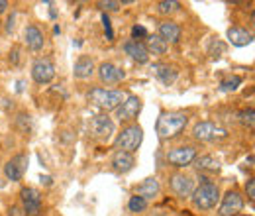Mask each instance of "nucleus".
Returning <instances> with one entry per match:
<instances>
[{
    "label": "nucleus",
    "instance_id": "obj_2",
    "mask_svg": "<svg viewBox=\"0 0 255 216\" xmlns=\"http://www.w3.org/2000/svg\"><path fill=\"white\" fill-rule=\"evenodd\" d=\"M191 199L194 209H198V211H212L220 203V189H218L216 183H212L210 179L202 177L200 185L194 187Z\"/></svg>",
    "mask_w": 255,
    "mask_h": 216
},
{
    "label": "nucleus",
    "instance_id": "obj_39",
    "mask_svg": "<svg viewBox=\"0 0 255 216\" xmlns=\"http://www.w3.org/2000/svg\"><path fill=\"white\" fill-rule=\"evenodd\" d=\"M41 181H45V185H51V177H43L41 175Z\"/></svg>",
    "mask_w": 255,
    "mask_h": 216
},
{
    "label": "nucleus",
    "instance_id": "obj_1",
    "mask_svg": "<svg viewBox=\"0 0 255 216\" xmlns=\"http://www.w3.org/2000/svg\"><path fill=\"white\" fill-rule=\"evenodd\" d=\"M187 124H189V116L185 112H161L157 124H155V130H157L159 140L167 142V140L181 136V132L187 128Z\"/></svg>",
    "mask_w": 255,
    "mask_h": 216
},
{
    "label": "nucleus",
    "instance_id": "obj_22",
    "mask_svg": "<svg viewBox=\"0 0 255 216\" xmlns=\"http://www.w3.org/2000/svg\"><path fill=\"white\" fill-rule=\"evenodd\" d=\"M192 163H194V167H196L198 171H208V173L220 171V161H218L216 157H212V155H200V157H196Z\"/></svg>",
    "mask_w": 255,
    "mask_h": 216
},
{
    "label": "nucleus",
    "instance_id": "obj_35",
    "mask_svg": "<svg viewBox=\"0 0 255 216\" xmlns=\"http://www.w3.org/2000/svg\"><path fill=\"white\" fill-rule=\"evenodd\" d=\"M8 216H28V215H26V211H24L20 205H12V207L8 209Z\"/></svg>",
    "mask_w": 255,
    "mask_h": 216
},
{
    "label": "nucleus",
    "instance_id": "obj_11",
    "mask_svg": "<svg viewBox=\"0 0 255 216\" xmlns=\"http://www.w3.org/2000/svg\"><path fill=\"white\" fill-rule=\"evenodd\" d=\"M28 171V155L18 154L14 155L6 165H4V175L8 181H22L24 173Z\"/></svg>",
    "mask_w": 255,
    "mask_h": 216
},
{
    "label": "nucleus",
    "instance_id": "obj_26",
    "mask_svg": "<svg viewBox=\"0 0 255 216\" xmlns=\"http://www.w3.org/2000/svg\"><path fill=\"white\" fill-rule=\"evenodd\" d=\"M128 209H129V213L139 215V213H143V211L147 209V201L141 199V197H137V195H133V197H129V201H128Z\"/></svg>",
    "mask_w": 255,
    "mask_h": 216
},
{
    "label": "nucleus",
    "instance_id": "obj_3",
    "mask_svg": "<svg viewBox=\"0 0 255 216\" xmlns=\"http://www.w3.org/2000/svg\"><path fill=\"white\" fill-rule=\"evenodd\" d=\"M126 96L128 94L124 93V91H120V89L108 91V89H102V87H95V89L89 91V100H91L93 104H96L98 108L106 110V112L116 110V108L124 102Z\"/></svg>",
    "mask_w": 255,
    "mask_h": 216
},
{
    "label": "nucleus",
    "instance_id": "obj_4",
    "mask_svg": "<svg viewBox=\"0 0 255 216\" xmlns=\"http://www.w3.org/2000/svg\"><path fill=\"white\" fill-rule=\"evenodd\" d=\"M143 142V130L139 124H128L126 128H122V132L118 134L116 142H114V150L116 152H128V154H135L139 150Z\"/></svg>",
    "mask_w": 255,
    "mask_h": 216
},
{
    "label": "nucleus",
    "instance_id": "obj_38",
    "mask_svg": "<svg viewBox=\"0 0 255 216\" xmlns=\"http://www.w3.org/2000/svg\"><path fill=\"white\" fill-rule=\"evenodd\" d=\"M6 8H8V2H6V0H0V14H4Z\"/></svg>",
    "mask_w": 255,
    "mask_h": 216
},
{
    "label": "nucleus",
    "instance_id": "obj_12",
    "mask_svg": "<svg viewBox=\"0 0 255 216\" xmlns=\"http://www.w3.org/2000/svg\"><path fill=\"white\" fill-rule=\"evenodd\" d=\"M169 185H171V191H173L177 197H181V199L191 197L192 191H194V181H192V177L185 175V173H175V175H171V177H169Z\"/></svg>",
    "mask_w": 255,
    "mask_h": 216
},
{
    "label": "nucleus",
    "instance_id": "obj_5",
    "mask_svg": "<svg viewBox=\"0 0 255 216\" xmlns=\"http://www.w3.org/2000/svg\"><path fill=\"white\" fill-rule=\"evenodd\" d=\"M192 138L198 142H216V140H226L228 138V130L222 128L220 124H214L210 120L198 122L192 128Z\"/></svg>",
    "mask_w": 255,
    "mask_h": 216
},
{
    "label": "nucleus",
    "instance_id": "obj_30",
    "mask_svg": "<svg viewBox=\"0 0 255 216\" xmlns=\"http://www.w3.org/2000/svg\"><path fill=\"white\" fill-rule=\"evenodd\" d=\"M100 10H112V12H118L122 8V2H116V0H106V2H98L96 4Z\"/></svg>",
    "mask_w": 255,
    "mask_h": 216
},
{
    "label": "nucleus",
    "instance_id": "obj_15",
    "mask_svg": "<svg viewBox=\"0 0 255 216\" xmlns=\"http://www.w3.org/2000/svg\"><path fill=\"white\" fill-rule=\"evenodd\" d=\"M226 35H228V41H230L232 45H236V47H246V45H250V43L254 41V33L248 31L246 28H240V26L228 28Z\"/></svg>",
    "mask_w": 255,
    "mask_h": 216
},
{
    "label": "nucleus",
    "instance_id": "obj_21",
    "mask_svg": "<svg viewBox=\"0 0 255 216\" xmlns=\"http://www.w3.org/2000/svg\"><path fill=\"white\" fill-rule=\"evenodd\" d=\"M93 73H95V61H93L89 55H81V57L75 61L73 75H75L77 79H89Z\"/></svg>",
    "mask_w": 255,
    "mask_h": 216
},
{
    "label": "nucleus",
    "instance_id": "obj_13",
    "mask_svg": "<svg viewBox=\"0 0 255 216\" xmlns=\"http://www.w3.org/2000/svg\"><path fill=\"white\" fill-rule=\"evenodd\" d=\"M98 77L106 85H116V83H120V81L126 79V73L120 67H116L114 63H102L98 67Z\"/></svg>",
    "mask_w": 255,
    "mask_h": 216
},
{
    "label": "nucleus",
    "instance_id": "obj_28",
    "mask_svg": "<svg viewBox=\"0 0 255 216\" xmlns=\"http://www.w3.org/2000/svg\"><path fill=\"white\" fill-rule=\"evenodd\" d=\"M240 120L244 126H250V128H254L255 124V110L254 108H248V110H244V112H240Z\"/></svg>",
    "mask_w": 255,
    "mask_h": 216
},
{
    "label": "nucleus",
    "instance_id": "obj_34",
    "mask_svg": "<svg viewBox=\"0 0 255 216\" xmlns=\"http://www.w3.org/2000/svg\"><path fill=\"white\" fill-rule=\"evenodd\" d=\"M246 193H248V199L254 203L255 201V179H248V181H246Z\"/></svg>",
    "mask_w": 255,
    "mask_h": 216
},
{
    "label": "nucleus",
    "instance_id": "obj_19",
    "mask_svg": "<svg viewBox=\"0 0 255 216\" xmlns=\"http://www.w3.org/2000/svg\"><path fill=\"white\" fill-rule=\"evenodd\" d=\"M159 35L163 41H171V43H177L179 39H181V35H183V31H181V26L179 24H175V22H171V20H165V22H161L159 24Z\"/></svg>",
    "mask_w": 255,
    "mask_h": 216
},
{
    "label": "nucleus",
    "instance_id": "obj_25",
    "mask_svg": "<svg viewBox=\"0 0 255 216\" xmlns=\"http://www.w3.org/2000/svg\"><path fill=\"white\" fill-rule=\"evenodd\" d=\"M179 10H181V4L177 0H161V2H157V12L163 14V16L179 12Z\"/></svg>",
    "mask_w": 255,
    "mask_h": 216
},
{
    "label": "nucleus",
    "instance_id": "obj_24",
    "mask_svg": "<svg viewBox=\"0 0 255 216\" xmlns=\"http://www.w3.org/2000/svg\"><path fill=\"white\" fill-rule=\"evenodd\" d=\"M145 39H147V41H145V47H147V51L153 53V55H163V53L167 51V47H169V43L163 41L157 33H155V35H147Z\"/></svg>",
    "mask_w": 255,
    "mask_h": 216
},
{
    "label": "nucleus",
    "instance_id": "obj_37",
    "mask_svg": "<svg viewBox=\"0 0 255 216\" xmlns=\"http://www.w3.org/2000/svg\"><path fill=\"white\" fill-rule=\"evenodd\" d=\"M10 61L14 63V65H16V63H18V49H14V53H12V51H10Z\"/></svg>",
    "mask_w": 255,
    "mask_h": 216
},
{
    "label": "nucleus",
    "instance_id": "obj_14",
    "mask_svg": "<svg viewBox=\"0 0 255 216\" xmlns=\"http://www.w3.org/2000/svg\"><path fill=\"white\" fill-rule=\"evenodd\" d=\"M124 51H126L133 61L139 63V65H143V63L149 61V51H147V47H145V43H143V41L129 39V41L124 43Z\"/></svg>",
    "mask_w": 255,
    "mask_h": 216
},
{
    "label": "nucleus",
    "instance_id": "obj_31",
    "mask_svg": "<svg viewBox=\"0 0 255 216\" xmlns=\"http://www.w3.org/2000/svg\"><path fill=\"white\" fill-rule=\"evenodd\" d=\"M102 26H104L106 39H108V41H114V31H112V24H110V18H108V14H102Z\"/></svg>",
    "mask_w": 255,
    "mask_h": 216
},
{
    "label": "nucleus",
    "instance_id": "obj_7",
    "mask_svg": "<svg viewBox=\"0 0 255 216\" xmlns=\"http://www.w3.org/2000/svg\"><path fill=\"white\" fill-rule=\"evenodd\" d=\"M244 209V197L238 189H230L222 197V203L218 207V216H240Z\"/></svg>",
    "mask_w": 255,
    "mask_h": 216
},
{
    "label": "nucleus",
    "instance_id": "obj_9",
    "mask_svg": "<svg viewBox=\"0 0 255 216\" xmlns=\"http://www.w3.org/2000/svg\"><path fill=\"white\" fill-rule=\"evenodd\" d=\"M20 199H22V209L26 211L28 216L41 215V193L37 189H33V187H22Z\"/></svg>",
    "mask_w": 255,
    "mask_h": 216
},
{
    "label": "nucleus",
    "instance_id": "obj_6",
    "mask_svg": "<svg viewBox=\"0 0 255 216\" xmlns=\"http://www.w3.org/2000/svg\"><path fill=\"white\" fill-rule=\"evenodd\" d=\"M167 163L173 165V167H189L192 161L198 157V150L194 146H179V148H173L167 152Z\"/></svg>",
    "mask_w": 255,
    "mask_h": 216
},
{
    "label": "nucleus",
    "instance_id": "obj_27",
    "mask_svg": "<svg viewBox=\"0 0 255 216\" xmlns=\"http://www.w3.org/2000/svg\"><path fill=\"white\" fill-rule=\"evenodd\" d=\"M240 85H242V77L240 75H232V77L224 79L222 83H220V89H222L224 93H230V91H238Z\"/></svg>",
    "mask_w": 255,
    "mask_h": 216
},
{
    "label": "nucleus",
    "instance_id": "obj_23",
    "mask_svg": "<svg viewBox=\"0 0 255 216\" xmlns=\"http://www.w3.org/2000/svg\"><path fill=\"white\" fill-rule=\"evenodd\" d=\"M153 73H155L157 79H161L163 85H173L175 79H177V71L173 67H169V65H163V63L153 65Z\"/></svg>",
    "mask_w": 255,
    "mask_h": 216
},
{
    "label": "nucleus",
    "instance_id": "obj_32",
    "mask_svg": "<svg viewBox=\"0 0 255 216\" xmlns=\"http://www.w3.org/2000/svg\"><path fill=\"white\" fill-rule=\"evenodd\" d=\"M149 33H147V30L143 28V26H133L131 28V39H135V41H139V39H143V37H147Z\"/></svg>",
    "mask_w": 255,
    "mask_h": 216
},
{
    "label": "nucleus",
    "instance_id": "obj_20",
    "mask_svg": "<svg viewBox=\"0 0 255 216\" xmlns=\"http://www.w3.org/2000/svg\"><path fill=\"white\" fill-rule=\"evenodd\" d=\"M133 165H135L133 154H128V152H114V155H112V167H114V171H118V173H128V171L133 169Z\"/></svg>",
    "mask_w": 255,
    "mask_h": 216
},
{
    "label": "nucleus",
    "instance_id": "obj_16",
    "mask_svg": "<svg viewBox=\"0 0 255 216\" xmlns=\"http://www.w3.org/2000/svg\"><path fill=\"white\" fill-rule=\"evenodd\" d=\"M91 130H93V134H95L96 138L108 140L110 134L114 132V122H112L108 116L100 114V116H95V118L91 120Z\"/></svg>",
    "mask_w": 255,
    "mask_h": 216
},
{
    "label": "nucleus",
    "instance_id": "obj_33",
    "mask_svg": "<svg viewBox=\"0 0 255 216\" xmlns=\"http://www.w3.org/2000/svg\"><path fill=\"white\" fill-rule=\"evenodd\" d=\"M30 118H32L30 114H18V118H16V124H18V126H20L24 132H28V128H30V122H32Z\"/></svg>",
    "mask_w": 255,
    "mask_h": 216
},
{
    "label": "nucleus",
    "instance_id": "obj_17",
    "mask_svg": "<svg viewBox=\"0 0 255 216\" xmlns=\"http://www.w3.org/2000/svg\"><path fill=\"white\" fill-rule=\"evenodd\" d=\"M24 39H26V45H28V49H32V51H41L43 49V43H45V37H43V31L39 30L37 26H26V30H24Z\"/></svg>",
    "mask_w": 255,
    "mask_h": 216
},
{
    "label": "nucleus",
    "instance_id": "obj_8",
    "mask_svg": "<svg viewBox=\"0 0 255 216\" xmlns=\"http://www.w3.org/2000/svg\"><path fill=\"white\" fill-rule=\"evenodd\" d=\"M141 112V98L135 94H128L124 102L116 108V116L120 122H133Z\"/></svg>",
    "mask_w": 255,
    "mask_h": 216
},
{
    "label": "nucleus",
    "instance_id": "obj_29",
    "mask_svg": "<svg viewBox=\"0 0 255 216\" xmlns=\"http://www.w3.org/2000/svg\"><path fill=\"white\" fill-rule=\"evenodd\" d=\"M224 51H226V45H224L222 41H218V39H214V41L210 43V47H208V53H210L212 57H216V59L222 55Z\"/></svg>",
    "mask_w": 255,
    "mask_h": 216
},
{
    "label": "nucleus",
    "instance_id": "obj_10",
    "mask_svg": "<svg viewBox=\"0 0 255 216\" xmlns=\"http://www.w3.org/2000/svg\"><path fill=\"white\" fill-rule=\"evenodd\" d=\"M55 77V65L51 59H35L32 65V79L37 85H47Z\"/></svg>",
    "mask_w": 255,
    "mask_h": 216
},
{
    "label": "nucleus",
    "instance_id": "obj_36",
    "mask_svg": "<svg viewBox=\"0 0 255 216\" xmlns=\"http://www.w3.org/2000/svg\"><path fill=\"white\" fill-rule=\"evenodd\" d=\"M14 22H16V16L12 14V16L8 18V22H6V31H8V33H10V31L14 30Z\"/></svg>",
    "mask_w": 255,
    "mask_h": 216
},
{
    "label": "nucleus",
    "instance_id": "obj_18",
    "mask_svg": "<svg viewBox=\"0 0 255 216\" xmlns=\"http://www.w3.org/2000/svg\"><path fill=\"white\" fill-rule=\"evenodd\" d=\"M159 191H161L159 181L155 177H147V179H143L139 185L135 187V195L141 197V199H145V201L155 199L159 195Z\"/></svg>",
    "mask_w": 255,
    "mask_h": 216
}]
</instances>
